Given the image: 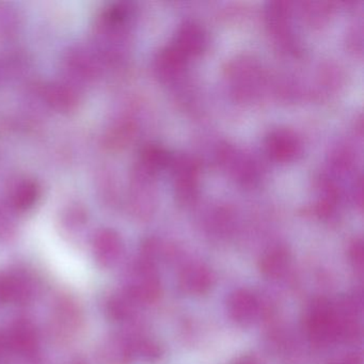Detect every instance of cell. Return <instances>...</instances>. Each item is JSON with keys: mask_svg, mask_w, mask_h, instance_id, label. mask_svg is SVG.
I'll list each match as a JSON object with an SVG mask.
<instances>
[{"mask_svg": "<svg viewBox=\"0 0 364 364\" xmlns=\"http://www.w3.org/2000/svg\"><path fill=\"white\" fill-rule=\"evenodd\" d=\"M63 67L72 80L87 84L100 75L101 58L95 50L75 46L65 54Z\"/></svg>", "mask_w": 364, "mask_h": 364, "instance_id": "cell-1", "label": "cell"}, {"mask_svg": "<svg viewBox=\"0 0 364 364\" xmlns=\"http://www.w3.org/2000/svg\"><path fill=\"white\" fill-rule=\"evenodd\" d=\"M306 328L316 342H326L338 336V316L325 300L313 304L306 318Z\"/></svg>", "mask_w": 364, "mask_h": 364, "instance_id": "cell-2", "label": "cell"}, {"mask_svg": "<svg viewBox=\"0 0 364 364\" xmlns=\"http://www.w3.org/2000/svg\"><path fill=\"white\" fill-rule=\"evenodd\" d=\"M40 97L50 108L63 114L73 112L80 104V95L73 86L65 82H48L40 89Z\"/></svg>", "mask_w": 364, "mask_h": 364, "instance_id": "cell-3", "label": "cell"}, {"mask_svg": "<svg viewBox=\"0 0 364 364\" xmlns=\"http://www.w3.org/2000/svg\"><path fill=\"white\" fill-rule=\"evenodd\" d=\"M8 204L18 212L31 210L39 201L41 188L37 181L29 178H18L8 188Z\"/></svg>", "mask_w": 364, "mask_h": 364, "instance_id": "cell-4", "label": "cell"}, {"mask_svg": "<svg viewBox=\"0 0 364 364\" xmlns=\"http://www.w3.org/2000/svg\"><path fill=\"white\" fill-rule=\"evenodd\" d=\"M122 252L120 236L109 229L101 230L93 238V253L101 265L112 266Z\"/></svg>", "mask_w": 364, "mask_h": 364, "instance_id": "cell-5", "label": "cell"}, {"mask_svg": "<svg viewBox=\"0 0 364 364\" xmlns=\"http://www.w3.org/2000/svg\"><path fill=\"white\" fill-rule=\"evenodd\" d=\"M33 296V284L25 274L14 272L0 278V299L12 304H24Z\"/></svg>", "mask_w": 364, "mask_h": 364, "instance_id": "cell-6", "label": "cell"}, {"mask_svg": "<svg viewBox=\"0 0 364 364\" xmlns=\"http://www.w3.org/2000/svg\"><path fill=\"white\" fill-rule=\"evenodd\" d=\"M8 343L22 355H33L38 349L37 332L29 321H18L10 330Z\"/></svg>", "mask_w": 364, "mask_h": 364, "instance_id": "cell-7", "label": "cell"}, {"mask_svg": "<svg viewBox=\"0 0 364 364\" xmlns=\"http://www.w3.org/2000/svg\"><path fill=\"white\" fill-rule=\"evenodd\" d=\"M267 148L268 152L274 159L287 161L295 156L299 146L293 134L287 131H279L269 136Z\"/></svg>", "mask_w": 364, "mask_h": 364, "instance_id": "cell-8", "label": "cell"}, {"mask_svg": "<svg viewBox=\"0 0 364 364\" xmlns=\"http://www.w3.org/2000/svg\"><path fill=\"white\" fill-rule=\"evenodd\" d=\"M229 310L235 321L247 323L257 314V302L248 291H240L230 298Z\"/></svg>", "mask_w": 364, "mask_h": 364, "instance_id": "cell-9", "label": "cell"}, {"mask_svg": "<svg viewBox=\"0 0 364 364\" xmlns=\"http://www.w3.org/2000/svg\"><path fill=\"white\" fill-rule=\"evenodd\" d=\"M180 283L181 287L185 291L201 294L210 289L212 284V276L205 268L201 266H193L183 272Z\"/></svg>", "mask_w": 364, "mask_h": 364, "instance_id": "cell-10", "label": "cell"}, {"mask_svg": "<svg viewBox=\"0 0 364 364\" xmlns=\"http://www.w3.org/2000/svg\"><path fill=\"white\" fill-rule=\"evenodd\" d=\"M203 44V33L195 24L184 25L178 35V46L176 50L182 55L193 54L201 50Z\"/></svg>", "mask_w": 364, "mask_h": 364, "instance_id": "cell-11", "label": "cell"}, {"mask_svg": "<svg viewBox=\"0 0 364 364\" xmlns=\"http://www.w3.org/2000/svg\"><path fill=\"white\" fill-rule=\"evenodd\" d=\"M289 263V255L284 249L277 248L270 250L261 259L259 267L264 274L268 277H279L284 272Z\"/></svg>", "mask_w": 364, "mask_h": 364, "instance_id": "cell-12", "label": "cell"}, {"mask_svg": "<svg viewBox=\"0 0 364 364\" xmlns=\"http://www.w3.org/2000/svg\"><path fill=\"white\" fill-rule=\"evenodd\" d=\"M131 353V346L119 338L108 341L104 346L103 355L108 364H127Z\"/></svg>", "mask_w": 364, "mask_h": 364, "instance_id": "cell-13", "label": "cell"}, {"mask_svg": "<svg viewBox=\"0 0 364 364\" xmlns=\"http://www.w3.org/2000/svg\"><path fill=\"white\" fill-rule=\"evenodd\" d=\"M20 26L18 11L8 4H0V39L12 37Z\"/></svg>", "mask_w": 364, "mask_h": 364, "instance_id": "cell-14", "label": "cell"}, {"mask_svg": "<svg viewBox=\"0 0 364 364\" xmlns=\"http://www.w3.org/2000/svg\"><path fill=\"white\" fill-rule=\"evenodd\" d=\"M88 215L84 206L80 204H71L63 213V223L71 229H80L87 223Z\"/></svg>", "mask_w": 364, "mask_h": 364, "instance_id": "cell-15", "label": "cell"}, {"mask_svg": "<svg viewBox=\"0 0 364 364\" xmlns=\"http://www.w3.org/2000/svg\"><path fill=\"white\" fill-rule=\"evenodd\" d=\"M107 309L112 318L118 319V321L127 318L131 313L129 301L122 297L112 298L108 302Z\"/></svg>", "mask_w": 364, "mask_h": 364, "instance_id": "cell-16", "label": "cell"}, {"mask_svg": "<svg viewBox=\"0 0 364 364\" xmlns=\"http://www.w3.org/2000/svg\"><path fill=\"white\" fill-rule=\"evenodd\" d=\"M351 257H353V262L359 263L360 265L362 264V259H363V253H362V244L361 242H355L353 248L350 250Z\"/></svg>", "mask_w": 364, "mask_h": 364, "instance_id": "cell-17", "label": "cell"}, {"mask_svg": "<svg viewBox=\"0 0 364 364\" xmlns=\"http://www.w3.org/2000/svg\"><path fill=\"white\" fill-rule=\"evenodd\" d=\"M235 364H255V361H253V360L251 359V358L246 357V358H242V360H240V361L236 362Z\"/></svg>", "mask_w": 364, "mask_h": 364, "instance_id": "cell-18", "label": "cell"}, {"mask_svg": "<svg viewBox=\"0 0 364 364\" xmlns=\"http://www.w3.org/2000/svg\"><path fill=\"white\" fill-rule=\"evenodd\" d=\"M4 344H5V342L0 338V353H3Z\"/></svg>", "mask_w": 364, "mask_h": 364, "instance_id": "cell-19", "label": "cell"}]
</instances>
